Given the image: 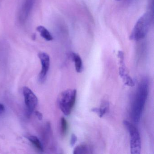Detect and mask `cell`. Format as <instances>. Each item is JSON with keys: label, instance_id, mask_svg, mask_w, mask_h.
Returning <instances> with one entry per match:
<instances>
[{"label": "cell", "instance_id": "obj_1", "mask_svg": "<svg viewBox=\"0 0 154 154\" xmlns=\"http://www.w3.org/2000/svg\"><path fill=\"white\" fill-rule=\"evenodd\" d=\"M149 81L146 77L140 83L131 109V118L135 123H138L142 116L149 93Z\"/></svg>", "mask_w": 154, "mask_h": 154}, {"label": "cell", "instance_id": "obj_2", "mask_svg": "<svg viewBox=\"0 0 154 154\" xmlns=\"http://www.w3.org/2000/svg\"><path fill=\"white\" fill-rule=\"evenodd\" d=\"M152 15L150 12H146L138 20L131 34L130 39L134 41H138L143 39L146 35L149 30Z\"/></svg>", "mask_w": 154, "mask_h": 154}, {"label": "cell", "instance_id": "obj_3", "mask_svg": "<svg viewBox=\"0 0 154 154\" xmlns=\"http://www.w3.org/2000/svg\"><path fill=\"white\" fill-rule=\"evenodd\" d=\"M76 94L75 89H68L61 93L58 97V106L66 116L70 115L72 112L76 100Z\"/></svg>", "mask_w": 154, "mask_h": 154}, {"label": "cell", "instance_id": "obj_4", "mask_svg": "<svg viewBox=\"0 0 154 154\" xmlns=\"http://www.w3.org/2000/svg\"><path fill=\"white\" fill-rule=\"evenodd\" d=\"M123 125L127 128L130 136V150L131 154H140L141 144L140 135L137 129L127 120L123 121Z\"/></svg>", "mask_w": 154, "mask_h": 154}, {"label": "cell", "instance_id": "obj_5", "mask_svg": "<svg viewBox=\"0 0 154 154\" xmlns=\"http://www.w3.org/2000/svg\"><path fill=\"white\" fill-rule=\"evenodd\" d=\"M23 94L26 108L27 116L29 117L35 109L38 103V99L34 93L27 87H23Z\"/></svg>", "mask_w": 154, "mask_h": 154}, {"label": "cell", "instance_id": "obj_6", "mask_svg": "<svg viewBox=\"0 0 154 154\" xmlns=\"http://www.w3.org/2000/svg\"><path fill=\"white\" fill-rule=\"evenodd\" d=\"M35 0H23L20 9L18 20L21 24H24L28 19L34 8Z\"/></svg>", "mask_w": 154, "mask_h": 154}, {"label": "cell", "instance_id": "obj_7", "mask_svg": "<svg viewBox=\"0 0 154 154\" xmlns=\"http://www.w3.org/2000/svg\"><path fill=\"white\" fill-rule=\"evenodd\" d=\"M118 57L119 59L120 66L119 68V74L121 78L122 79L125 85L128 86H134L135 83L131 77L128 73V70L125 66L124 62V54L122 51H119L118 53Z\"/></svg>", "mask_w": 154, "mask_h": 154}, {"label": "cell", "instance_id": "obj_8", "mask_svg": "<svg viewBox=\"0 0 154 154\" xmlns=\"http://www.w3.org/2000/svg\"><path fill=\"white\" fill-rule=\"evenodd\" d=\"M38 58L41 62L42 68L39 75V80L43 82L46 78L50 67V60L49 55L47 53L42 52L38 54Z\"/></svg>", "mask_w": 154, "mask_h": 154}, {"label": "cell", "instance_id": "obj_9", "mask_svg": "<svg viewBox=\"0 0 154 154\" xmlns=\"http://www.w3.org/2000/svg\"><path fill=\"white\" fill-rule=\"evenodd\" d=\"M109 105L108 102H105L103 103L100 108H94L92 109V111L95 112L100 118L103 117L109 111Z\"/></svg>", "mask_w": 154, "mask_h": 154}, {"label": "cell", "instance_id": "obj_10", "mask_svg": "<svg viewBox=\"0 0 154 154\" xmlns=\"http://www.w3.org/2000/svg\"><path fill=\"white\" fill-rule=\"evenodd\" d=\"M37 30L39 32L40 36L44 39L48 41H51L54 39L51 33L43 26H38L37 27Z\"/></svg>", "mask_w": 154, "mask_h": 154}, {"label": "cell", "instance_id": "obj_11", "mask_svg": "<svg viewBox=\"0 0 154 154\" xmlns=\"http://www.w3.org/2000/svg\"><path fill=\"white\" fill-rule=\"evenodd\" d=\"M91 148L87 145L82 144L77 146L74 149V154H91L92 153Z\"/></svg>", "mask_w": 154, "mask_h": 154}, {"label": "cell", "instance_id": "obj_12", "mask_svg": "<svg viewBox=\"0 0 154 154\" xmlns=\"http://www.w3.org/2000/svg\"><path fill=\"white\" fill-rule=\"evenodd\" d=\"M72 58L75 63V70L78 73L82 72L83 70V63L82 58L80 56L75 53H73Z\"/></svg>", "mask_w": 154, "mask_h": 154}, {"label": "cell", "instance_id": "obj_13", "mask_svg": "<svg viewBox=\"0 0 154 154\" xmlns=\"http://www.w3.org/2000/svg\"><path fill=\"white\" fill-rule=\"evenodd\" d=\"M27 138L31 142V144L33 145L37 149L40 151H43V145L41 144V142L38 138L35 136L29 135L27 137Z\"/></svg>", "mask_w": 154, "mask_h": 154}, {"label": "cell", "instance_id": "obj_14", "mask_svg": "<svg viewBox=\"0 0 154 154\" xmlns=\"http://www.w3.org/2000/svg\"><path fill=\"white\" fill-rule=\"evenodd\" d=\"M67 129V123L66 119L63 117L61 119V132L63 136L66 134Z\"/></svg>", "mask_w": 154, "mask_h": 154}, {"label": "cell", "instance_id": "obj_15", "mask_svg": "<svg viewBox=\"0 0 154 154\" xmlns=\"http://www.w3.org/2000/svg\"><path fill=\"white\" fill-rule=\"evenodd\" d=\"M77 138L76 135L74 134H72L71 136V140H70V145L72 146H74L75 145V143L77 141Z\"/></svg>", "mask_w": 154, "mask_h": 154}, {"label": "cell", "instance_id": "obj_16", "mask_svg": "<svg viewBox=\"0 0 154 154\" xmlns=\"http://www.w3.org/2000/svg\"><path fill=\"white\" fill-rule=\"evenodd\" d=\"M35 114L39 119H42V118H43V115H42V113H40L39 112H36Z\"/></svg>", "mask_w": 154, "mask_h": 154}, {"label": "cell", "instance_id": "obj_17", "mask_svg": "<svg viewBox=\"0 0 154 154\" xmlns=\"http://www.w3.org/2000/svg\"><path fill=\"white\" fill-rule=\"evenodd\" d=\"M4 111H5V107L4 105L2 104H0V114L3 113Z\"/></svg>", "mask_w": 154, "mask_h": 154}, {"label": "cell", "instance_id": "obj_18", "mask_svg": "<svg viewBox=\"0 0 154 154\" xmlns=\"http://www.w3.org/2000/svg\"><path fill=\"white\" fill-rule=\"evenodd\" d=\"M116 1H120L121 0H116Z\"/></svg>", "mask_w": 154, "mask_h": 154}]
</instances>
